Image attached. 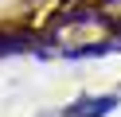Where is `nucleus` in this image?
Returning a JSON list of instances; mask_svg holds the SVG:
<instances>
[{"instance_id":"f257e3e1","label":"nucleus","mask_w":121,"mask_h":117,"mask_svg":"<svg viewBox=\"0 0 121 117\" xmlns=\"http://www.w3.org/2000/svg\"><path fill=\"white\" fill-rule=\"evenodd\" d=\"M113 105H117L113 94H105V98H82V101H74V105L66 109V117H105Z\"/></svg>"}]
</instances>
